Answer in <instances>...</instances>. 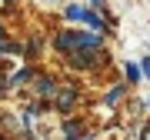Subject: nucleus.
<instances>
[{
    "mask_svg": "<svg viewBox=\"0 0 150 140\" xmlns=\"http://www.w3.org/2000/svg\"><path fill=\"white\" fill-rule=\"evenodd\" d=\"M57 50H100L97 33H57Z\"/></svg>",
    "mask_w": 150,
    "mask_h": 140,
    "instance_id": "1",
    "label": "nucleus"
},
{
    "mask_svg": "<svg viewBox=\"0 0 150 140\" xmlns=\"http://www.w3.org/2000/svg\"><path fill=\"white\" fill-rule=\"evenodd\" d=\"M67 20H80V23H90L93 30H103V20H100V13L87 10V7H77V4H70V7H67Z\"/></svg>",
    "mask_w": 150,
    "mask_h": 140,
    "instance_id": "2",
    "label": "nucleus"
},
{
    "mask_svg": "<svg viewBox=\"0 0 150 140\" xmlns=\"http://www.w3.org/2000/svg\"><path fill=\"white\" fill-rule=\"evenodd\" d=\"M74 97H77V90H64L60 100H57V107H60V110H70V107H74Z\"/></svg>",
    "mask_w": 150,
    "mask_h": 140,
    "instance_id": "3",
    "label": "nucleus"
},
{
    "mask_svg": "<svg viewBox=\"0 0 150 140\" xmlns=\"http://www.w3.org/2000/svg\"><path fill=\"white\" fill-rule=\"evenodd\" d=\"M123 70H127V80H130V83H137L140 77H144V70H140L137 64H127V67H123Z\"/></svg>",
    "mask_w": 150,
    "mask_h": 140,
    "instance_id": "4",
    "label": "nucleus"
},
{
    "mask_svg": "<svg viewBox=\"0 0 150 140\" xmlns=\"http://www.w3.org/2000/svg\"><path fill=\"white\" fill-rule=\"evenodd\" d=\"M120 97H123V87H113V90L107 93V103H117Z\"/></svg>",
    "mask_w": 150,
    "mask_h": 140,
    "instance_id": "5",
    "label": "nucleus"
},
{
    "mask_svg": "<svg viewBox=\"0 0 150 140\" xmlns=\"http://www.w3.org/2000/svg\"><path fill=\"white\" fill-rule=\"evenodd\" d=\"M140 70H144V77H150V57H144V60H140Z\"/></svg>",
    "mask_w": 150,
    "mask_h": 140,
    "instance_id": "6",
    "label": "nucleus"
},
{
    "mask_svg": "<svg viewBox=\"0 0 150 140\" xmlns=\"http://www.w3.org/2000/svg\"><path fill=\"white\" fill-rule=\"evenodd\" d=\"M0 90H4V74H0Z\"/></svg>",
    "mask_w": 150,
    "mask_h": 140,
    "instance_id": "7",
    "label": "nucleus"
}]
</instances>
